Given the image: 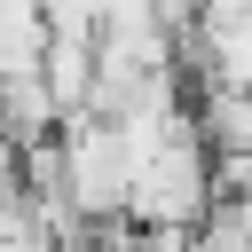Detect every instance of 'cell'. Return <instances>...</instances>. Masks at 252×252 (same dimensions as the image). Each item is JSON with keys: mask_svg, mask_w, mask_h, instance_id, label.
Wrapping results in <instances>:
<instances>
[{"mask_svg": "<svg viewBox=\"0 0 252 252\" xmlns=\"http://www.w3.org/2000/svg\"><path fill=\"white\" fill-rule=\"evenodd\" d=\"M220 181H213V142L197 134V110L142 150V173H134V197H126V220L134 228H205Z\"/></svg>", "mask_w": 252, "mask_h": 252, "instance_id": "1", "label": "cell"}, {"mask_svg": "<svg viewBox=\"0 0 252 252\" xmlns=\"http://www.w3.org/2000/svg\"><path fill=\"white\" fill-rule=\"evenodd\" d=\"M0 134L24 142V150L63 134V102H55L47 71H16V79H0Z\"/></svg>", "mask_w": 252, "mask_h": 252, "instance_id": "2", "label": "cell"}, {"mask_svg": "<svg viewBox=\"0 0 252 252\" xmlns=\"http://www.w3.org/2000/svg\"><path fill=\"white\" fill-rule=\"evenodd\" d=\"M47 39H55V24H47L39 0H0V79L39 71L47 63Z\"/></svg>", "mask_w": 252, "mask_h": 252, "instance_id": "3", "label": "cell"}, {"mask_svg": "<svg viewBox=\"0 0 252 252\" xmlns=\"http://www.w3.org/2000/svg\"><path fill=\"white\" fill-rule=\"evenodd\" d=\"M0 197H24V142L0 134Z\"/></svg>", "mask_w": 252, "mask_h": 252, "instance_id": "4", "label": "cell"}, {"mask_svg": "<svg viewBox=\"0 0 252 252\" xmlns=\"http://www.w3.org/2000/svg\"><path fill=\"white\" fill-rule=\"evenodd\" d=\"M189 252H220V244H213V236H205V228H197V236H189Z\"/></svg>", "mask_w": 252, "mask_h": 252, "instance_id": "5", "label": "cell"}]
</instances>
